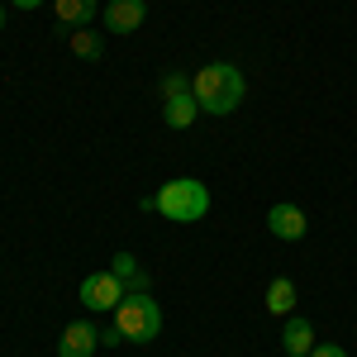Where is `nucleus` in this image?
Returning a JSON list of instances; mask_svg holds the SVG:
<instances>
[{
    "label": "nucleus",
    "instance_id": "ddd939ff",
    "mask_svg": "<svg viewBox=\"0 0 357 357\" xmlns=\"http://www.w3.org/2000/svg\"><path fill=\"white\" fill-rule=\"evenodd\" d=\"M110 272L119 276V281H124V286H134V291H148V276L138 272V257H134V252H114Z\"/></svg>",
    "mask_w": 357,
    "mask_h": 357
},
{
    "label": "nucleus",
    "instance_id": "39448f33",
    "mask_svg": "<svg viewBox=\"0 0 357 357\" xmlns=\"http://www.w3.org/2000/svg\"><path fill=\"white\" fill-rule=\"evenodd\" d=\"M267 229H272V238H281V243H296V238H305V210L281 200V205L267 210Z\"/></svg>",
    "mask_w": 357,
    "mask_h": 357
},
{
    "label": "nucleus",
    "instance_id": "423d86ee",
    "mask_svg": "<svg viewBox=\"0 0 357 357\" xmlns=\"http://www.w3.org/2000/svg\"><path fill=\"white\" fill-rule=\"evenodd\" d=\"M96 348H100V329L91 324H67L57 338V357H96Z\"/></svg>",
    "mask_w": 357,
    "mask_h": 357
},
{
    "label": "nucleus",
    "instance_id": "20e7f679",
    "mask_svg": "<svg viewBox=\"0 0 357 357\" xmlns=\"http://www.w3.org/2000/svg\"><path fill=\"white\" fill-rule=\"evenodd\" d=\"M124 296H129V286H124L114 272H91L82 281V305H86V310H96V314H105V310L114 314Z\"/></svg>",
    "mask_w": 357,
    "mask_h": 357
},
{
    "label": "nucleus",
    "instance_id": "f8f14e48",
    "mask_svg": "<svg viewBox=\"0 0 357 357\" xmlns=\"http://www.w3.org/2000/svg\"><path fill=\"white\" fill-rule=\"evenodd\" d=\"M67 48L77 57H86V62H96V57L105 53V43H100V33L86 24V29H67Z\"/></svg>",
    "mask_w": 357,
    "mask_h": 357
},
{
    "label": "nucleus",
    "instance_id": "4468645a",
    "mask_svg": "<svg viewBox=\"0 0 357 357\" xmlns=\"http://www.w3.org/2000/svg\"><path fill=\"white\" fill-rule=\"evenodd\" d=\"M158 91H162V100H172V96H191V77H181V72H167Z\"/></svg>",
    "mask_w": 357,
    "mask_h": 357
},
{
    "label": "nucleus",
    "instance_id": "f03ea898",
    "mask_svg": "<svg viewBox=\"0 0 357 357\" xmlns=\"http://www.w3.org/2000/svg\"><path fill=\"white\" fill-rule=\"evenodd\" d=\"M114 329L124 333L129 343H153V338L162 333V305L153 301L148 291L124 296V301H119V310H114Z\"/></svg>",
    "mask_w": 357,
    "mask_h": 357
},
{
    "label": "nucleus",
    "instance_id": "9b49d317",
    "mask_svg": "<svg viewBox=\"0 0 357 357\" xmlns=\"http://www.w3.org/2000/svg\"><path fill=\"white\" fill-rule=\"evenodd\" d=\"M291 310H296V281H291V276H276L272 286H267V314L281 319V314H291Z\"/></svg>",
    "mask_w": 357,
    "mask_h": 357
},
{
    "label": "nucleus",
    "instance_id": "6e6552de",
    "mask_svg": "<svg viewBox=\"0 0 357 357\" xmlns=\"http://www.w3.org/2000/svg\"><path fill=\"white\" fill-rule=\"evenodd\" d=\"M162 119L167 129H191L200 119V100L195 96H172V100H162Z\"/></svg>",
    "mask_w": 357,
    "mask_h": 357
},
{
    "label": "nucleus",
    "instance_id": "dca6fc26",
    "mask_svg": "<svg viewBox=\"0 0 357 357\" xmlns=\"http://www.w3.org/2000/svg\"><path fill=\"white\" fill-rule=\"evenodd\" d=\"M10 5H15V10H38L43 0H10Z\"/></svg>",
    "mask_w": 357,
    "mask_h": 357
},
{
    "label": "nucleus",
    "instance_id": "f3484780",
    "mask_svg": "<svg viewBox=\"0 0 357 357\" xmlns=\"http://www.w3.org/2000/svg\"><path fill=\"white\" fill-rule=\"evenodd\" d=\"M0 33H5V0H0Z\"/></svg>",
    "mask_w": 357,
    "mask_h": 357
},
{
    "label": "nucleus",
    "instance_id": "0eeeda50",
    "mask_svg": "<svg viewBox=\"0 0 357 357\" xmlns=\"http://www.w3.org/2000/svg\"><path fill=\"white\" fill-rule=\"evenodd\" d=\"M143 20H148V5L143 0H110L105 5V29L110 33H134Z\"/></svg>",
    "mask_w": 357,
    "mask_h": 357
},
{
    "label": "nucleus",
    "instance_id": "f257e3e1",
    "mask_svg": "<svg viewBox=\"0 0 357 357\" xmlns=\"http://www.w3.org/2000/svg\"><path fill=\"white\" fill-rule=\"evenodd\" d=\"M243 91H248V82L234 62H210V67H200L191 77V96L200 100L205 114H234L243 105Z\"/></svg>",
    "mask_w": 357,
    "mask_h": 357
},
{
    "label": "nucleus",
    "instance_id": "9d476101",
    "mask_svg": "<svg viewBox=\"0 0 357 357\" xmlns=\"http://www.w3.org/2000/svg\"><path fill=\"white\" fill-rule=\"evenodd\" d=\"M281 348H286V357H310V348H314V329H310L305 319H286Z\"/></svg>",
    "mask_w": 357,
    "mask_h": 357
},
{
    "label": "nucleus",
    "instance_id": "1a4fd4ad",
    "mask_svg": "<svg viewBox=\"0 0 357 357\" xmlns=\"http://www.w3.org/2000/svg\"><path fill=\"white\" fill-rule=\"evenodd\" d=\"M53 20L67 29H86L96 20V0H53Z\"/></svg>",
    "mask_w": 357,
    "mask_h": 357
},
{
    "label": "nucleus",
    "instance_id": "2eb2a0df",
    "mask_svg": "<svg viewBox=\"0 0 357 357\" xmlns=\"http://www.w3.org/2000/svg\"><path fill=\"white\" fill-rule=\"evenodd\" d=\"M310 357H348V348H338V343H314Z\"/></svg>",
    "mask_w": 357,
    "mask_h": 357
},
{
    "label": "nucleus",
    "instance_id": "7ed1b4c3",
    "mask_svg": "<svg viewBox=\"0 0 357 357\" xmlns=\"http://www.w3.org/2000/svg\"><path fill=\"white\" fill-rule=\"evenodd\" d=\"M158 210L176 224H195V220H205V210H210V191L195 176H176V181H167L158 191Z\"/></svg>",
    "mask_w": 357,
    "mask_h": 357
}]
</instances>
